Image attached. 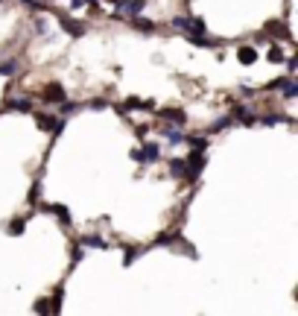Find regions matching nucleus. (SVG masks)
Masks as SVG:
<instances>
[{
  "mask_svg": "<svg viewBox=\"0 0 298 316\" xmlns=\"http://www.w3.org/2000/svg\"><path fill=\"white\" fill-rule=\"evenodd\" d=\"M208 150H190L187 152V158H184V167H187V173H184V185H196V179H199V173L205 170V164H208V155H205Z\"/></svg>",
  "mask_w": 298,
  "mask_h": 316,
  "instance_id": "f257e3e1",
  "label": "nucleus"
},
{
  "mask_svg": "<svg viewBox=\"0 0 298 316\" xmlns=\"http://www.w3.org/2000/svg\"><path fill=\"white\" fill-rule=\"evenodd\" d=\"M266 59H269V62H272V65H281V62H284V50H281V47H278V44H272V47H269V53H266Z\"/></svg>",
  "mask_w": 298,
  "mask_h": 316,
  "instance_id": "b1692460",
  "label": "nucleus"
},
{
  "mask_svg": "<svg viewBox=\"0 0 298 316\" xmlns=\"http://www.w3.org/2000/svg\"><path fill=\"white\" fill-rule=\"evenodd\" d=\"M129 158H131L135 164H143V161H141V147H138V150H131V152H129Z\"/></svg>",
  "mask_w": 298,
  "mask_h": 316,
  "instance_id": "58836bf2",
  "label": "nucleus"
},
{
  "mask_svg": "<svg viewBox=\"0 0 298 316\" xmlns=\"http://www.w3.org/2000/svg\"><path fill=\"white\" fill-rule=\"evenodd\" d=\"M26 232V217H15V220H9V225H6V234L9 237H18V234Z\"/></svg>",
  "mask_w": 298,
  "mask_h": 316,
  "instance_id": "ddd939ff",
  "label": "nucleus"
},
{
  "mask_svg": "<svg viewBox=\"0 0 298 316\" xmlns=\"http://www.w3.org/2000/svg\"><path fill=\"white\" fill-rule=\"evenodd\" d=\"M146 132H149V126H143V123L141 126H135V135H138L141 140H146Z\"/></svg>",
  "mask_w": 298,
  "mask_h": 316,
  "instance_id": "c9c22d12",
  "label": "nucleus"
},
{
  "mask_svg": "<svg viewBox=\"0 0 298 316\" xmlns=\"http://www.w3.org/2000/svg\"><path fill=\"white\" fill-rule=\"evenodd\" d=\"M152 114H158V120H167L173 126H181V129L187 126V111L184 108H158Z\"/></svg>",
  "mask_w": 298,
  "mask_h": 316,
  "instance_id": "f03ea898",
  "label": "nucleus"
},
{
  "mask_svg": "<svg viewBox=\"0 0 298 316\" xmlns=\"http://www.w3.org/2000/svg\"><path fill=\"white\" fill-rule=\"evenodd\" d=\"M36 208H41V211H47V214H53V217H56L61 225H71V222H73V217H71V211H68V205H59V202H56V205H44V202H41V205H36Z\"/></svg>",
  "mask_w": 298,
  "mask_h": 316,
  "instance_id": "423d86ee",
  "label": "nucleus"
},
{
  "mask_svg": "<svg viewBox=\"0 0 298 316\" xmlns=\"http://www.w3.org/2000/svg\"><path fill=\"white\" fill-rule=\"evenodd\" d=\"M260 123L263 126H278V123H292V117L289 114H272V111H269V114L260 117Z\"/></svg>",
  "mask_w": 298,
  "mask_h": 316,
  "instance_id": "2eb2a0df",
  "label": "nucleus"
},
{
  "mask_svg": "<svg viewBox=\"0 0 298 316\" xmlns=\"http://www.w3.org/2000/svg\"><path fill=\"white\" fill-rule=\"evenodd\" d=\"M59 26L71 35V38H82L85 35V23L76 21V18H71V15H59Z\"/></svg>",
  "mask_w": 298,
  "mask_h": 316,
  "instance_id": "7ed1b4c3",
  "label": "nucleus"
},
{
  "mask_svg": "<svg viewBox=\"0 0 298 316\" xmlns=\"http://www.w3.org/2000/svg\"><path fill=\"white\" fill-rule=\"evenodd\" d=\"M129 23H131V30H138V33H155V30H158V23H155V21H149V18H141V15H131Z\"/></svg>",
  "mask_w": 298,
  "mask_h": 316,
  "instance_id": "1a4fd4ad",
  "label": "nucleus"
},
{
  "mask_svg": "<svg viewBox=\"0 0 298 316\" xmlns=\"http://www.w3.org/2000/svg\"><path fill=\"white\" fill-rule=\"evenodd\" d=\"M82 257H85V246H82V243H73V249H71V264L76 267Z\"/></svg>",
  "mask_w": 298,
  "mask_h": 316,
  "instance_id": "a878e982",
  "label": "nucleus"
},
{
  "mask_svg": "<svg viewBox=\"0 0 298 316\" xmlns=\"http://www.w3.org/2000/svg\"><path fill=\"white\" fill-rule=\"evenodd\" d=\"M41 100L44 103H61V100H68V91H64L61 82H50L47 88L41 91Z\"/></svg>",
  "mask_w": 298,
  "mask_h": 316,
  "instance_id": "20e7f679",
  "label": "nucleus"
},
{
  "mask_svg": "<svg viewBox=\"0 0 298 316\" xmlns=\"http://www.w3.org/2000/svg\"><path fill=\"white\" fill-rule=\"evenodd\" d=\"M79 243H82L85 249H108V243L103 240V237H96V234H85Z\"/></svg>",
  "mask_w": 298,
  "mask_h": 316,
  "instance_id": "dca6fc26",
  "label": "nucleus"
},
{
  "mask_svg": "<svg viewBox=\"0 0 298 316\" xmlns=\"http://www.w3.org/2000/svg\"><path fill=\"white\" fill-rule=\"evenodd\" d=\"M266 33L272 35V38H284V41H292V33L286 30V23L284 21H266Z\"/></svg>",
  "mask_w": 298,
  "mask_h": 316,
  "instance_id": "6e6552de",
  "label": "nucleus"
},
{
  "mask_svg": "<svg viewBox=\"0 0 298 316\" xmlns=\"http://www.w3.org/2000/svg\"><path fill=\"white\" fill-rule=\"evenodd\" d=\"M237 59H240V65H254L257 62V50L249 44H243V47H237Z\"/></svg>",
  "mask_w": 298,
  "mask_h": 316,
  "instance_id": "9b49d317",
  "label": "nucleus"
},
{
  "mask_svg": "<svg viewBox=\"0 0 298 316\" xmlns=\"http://www.w3.org/2000/svg\"><path fill=\"white\" fill-rule=\"evenodd\" d=\"M3 111L26 114V111H32V100H26V97H12V100H6V103H3Z\"/></svg>",
  "mask_w": 298,
  "mask_h": 316,
  "instance_id": "0eeeda50",
  "label": "nucleus"
},
{
  "mask_svg": "<svg viewBox=\"0 0 298 316\" xmlns=\"http://www.w3.org/2000/svg\"><path fill=\"white\" fill-rule=\"evenodd\" d=\"M141 161L143 164H158V161H161V147H158V140H143Z\"/></svg>",
  "mask_w": 298,
  "mask_h": 316,
  "instance_id": "39448f33",
  "label": "nucleus"
},
{
  "mask_svg": "<svg viewBox=\"0 0 298 316\" xmlns=\"http://www.w3.org/2000/svg\"><path fill=\"white\" fill-rule=\"evenodd\" d=\"M38 193H41V182L36 179V182H32V190H29V202H32V205L38 202Z\"/></svg>",
  "mask_w": 298,
  "mask_h": 316,
  "instance_id": "473e14b6",
  "label": "nucleus"
},
{
  "mask_svg": "<svg viewBox=\"0 0 298 316\" xmlns=\"http://www.w3.org/2000/svg\"><path fill=\"white\" fill-rule=\"evenodd\" d=\"M240 97H243V100H249V97H254V88H249V85H243V91H240Z\"/></svg>",
  "mask_w": 298,
  "mask_h": 316,
  "instance_id": "4c0bfd02",
  "label": "nucleus"
},
{
  "mask_svg": "<svg viewBox=\"0 0 298 316\" xmlns=\"http://www.w3.org/2000/svg\"><path fill=\"white\" fill-rule=\"evenodd\" d=\"M59 111H61V117H68V114H73V111H79V105L71 103V100H61V103H59Z\"/></svg>",
  "mask_w": 298,
  "mask_h": 316,
  "instance_id": "cd10ccee",
  "label": "nucleus"
},
{
  "mask_svg": "<svg viewBox=\"0 0 298 316\" xmlns=\"http://www.w3.org/2000/svg\"><path fill=\"white\" fill-rule=\"evenodd\" d=\"M32 114H36V126L41 129V132H50V129L56 126V117L44 114V111H32Z\"/></svg>",
  "mask_w": 298,
  "mask_h": 316,
  "instance_id": "4468645a",
  "label": "nucleus"
},
{
  "mask_svg": "<svg viewBox=\"0 0 298 316\" xmlns=\"http://www.w3.org/2000/svg\"><path fill=\"white\" fill-rule=\"evenodd\" d=\"M0 3H3V0H0Z\"/></svg>",
  "mask_w": 298,
  "mask_h": 316,
  "instance_id": "ea45409f",
  "label": "nucleus"
},
{
  "mask_svg": "<svg viewBox=\"0 0 298 316\" xmlns=\"http://www.w3.org/2000/svg\"><path fill=\"white\" fill-rule=\"evenodd\" d=\"M231 123H234V120H231V114L219 117V120H216L214 126H211V132H219V129H228V126H231Z\"/></svg>",
  "mask_w": 298,
  "mask_h": 316,
  "instance_id": "c756f323",
  "label": "nucleus"
},
{
  "mask_svg": "<svg viewBox=\"0 0 298 316\" xmlns=\"http://www.w3.org/2000/svg\"><path fill=\"white\" fill-rule=\"evenodd\" d=\"M187 173V167H184V158H170V176H176V179H184Z\"/></svg>",
  "mask_w": 298,
  "mask_h": 316,
  "instance_id": "6ab92c4d",
  "label": "nucleus"
},
{
  "mask_svg": "<svg viewBox=\"0 0 298 316\" xmlns=\"http://www.w3.org/2000/svg\"><path fill=\"white\" fill-rule=\"evenodd\" d=\"M85 108H94V111H100V108H108V100H88V103H85Z\"/></svg>",
  "mask_w": 298,
  "mask_h": 316,
  "instance_id": "2f4dec72",
  "label": "nucleus"
},
{
  "mask_svg": "<svg viewBox=\"0 0 298 316\" xmlns=\"http://www.w3.org/2000/svg\"><path fill=\"white\" fill-rule=\"evenodd\" d=\"M184 143L190 150H208V138L205 135H184Z\"/></svg>",
  "mask_w": 298,
  "mask_h": 316,
  "instance_id": "a211bd4d",
  "label": "nucleus"
},
{
  "mask_svg": "<svg viewBox=\"0 0 298 316\" xmlns=\"http://www.w3.org/2000/svg\"><path fill=\"white\" fill-rule=\"evenodd\" d=\"M123 252H126V255H123V267H131V264H135V261H138V257H141L146 249H143V246H131V243H129Z\"/></svg>",
  "mask_w": 298,
  "mask_h": 316,
  "instance_id": "f8f14e48",
  "label": "nucleus"
},
{
  "mask_svg": "<svg viewBox=\"0 0 298 316\" xmlns=\"http://www.w3.org/2000/svg\"><path fill=\"white\" fill-rule=\"evenodd\" d=\"M187 41H190L193 47H211V50H214V47H219V41L208 38V33H205V35H187Z\"/></svg>",
  "mask_w": 298,
  "mask_h": 316,
  "instance_id": "f3484780",
  "label": "nucleus"
},
{
  "mask_svg": "<svg viewBox=\"0 0 298 316\" xmlns=\"http://www.w3.org/2000/svg\"><path fill=\"white\" fill-rule=\"evenodd\" d=\"M173 30L187 33V30H190V15H179V18H173Z\"/></svg>",
  "mask_w": 298,
  "mask_h": 316,
  "instance_id": "393cba45",
  "label": "nucleus"
},
{
  "mask_svg": "<svg viewBox=\"0 0 298 316\" xmlns=\"http://www.w3.org/2000/svg\"><path fill=\"white\" fill-rule=\"evenodd\" d=\"M190 35H205L208 33V26H205L202 18H196V15H190V30H187Z\"/></svg>",
  "mask_w": 298,
  "mask_h": 316,
  "instance_id": "4be33fe9",
  "label": "nucleus"
},
{
  "mask_svg": "<svg viewBox=\"0 0 298 316\" xmlns=\"http://www.w3.org/2000/svg\"><path fill=\"white\" fill-rule=\"evenodd\" d=\"M284 65H286V70H289V73H295V68H298V59H295V56H286V59H284Z\"/></svg>",
  "mask_w": 298,
  "mask_h": 316,
  "instance_id": "72a5a7b5",
  "label": "nucleus"
},
{
  "mask_svg": "<svg viewBox=\"0 0 298 316\" xmlns=\"http://www.w3.org/2000/svg\"><path fill=\"white\" fill-rule=\"evenodd\" d=\"M158 135H164V138H167L170 143H173V147H179V143H184V132H181V126H173V123H170L167 129H161Z\"/></svg>",
  "mask_w": 298,
  "mask_h": 316,
  "instance_id": "9d476101",
  "label": "nucleus"
},
{
  "mask_svg": "<svg viewBox=\"0 0 298 316\" xmlns=\"http://www.w3.org/2000/svg\"><path fill=\"white\" fill-rule=\"evenodd\" d=\"M61 302H64V287H56L53 302H50V313H61Z\"/></svg>",
  "mask_w": 298,
  "mask_h": 316,
  "instance_id": "412c9836",
  "label": "nucleus"
},
{
  "mask_svg": "<svg viewBox=\"0 0 298 316\" xmlns=\"http://www.w3.org/2000/svg\"><path fill=\"white\" fill-rule=\"evenodd\" d=\"M24 6H29V9H44V0H21Z\"/></svg>",
  "mask_w": 298,
  "mask_h": 316,
  "instance_id": "f704fd0d",
  "label": "nucleus"
},
{
  "mask_svg": "<svg viewBox=\"0 0 298 316\" xmlns=\"http://www.w3.org/2000/svg\"><path fill=\"white\" fill-rule=\"evenodd\" d=\"M286 82H289V76H278V79H272L269 85H266V91H284Z\"/></svg>",
  "mask_w": 298,
  "mask_h": 316,
  "instance_id": "bb28decb",
  "label": "nucleus"
},
{
  "mask_svg": "<svg viewBox=\"0 0 298 316\" xmlns=\"http://www.w3.org/2000/svg\"><path fill=\"white\" fill-rule=\"evenodd\" d=\"M36 30L38 33H47V21L44 18H36Z\"/></svg>",
  "mask_w": 298,
  "mask_h": 316,
  "instance_id": "e433bc0d",
  "label": "nucleus"
},
{
  "mask_svg": "<svg viewBox=\"0 0 298 316\" xmlns=\"http://www.w3.org/2000/svg\"><path fill=\"white\" fill-rule=\"evenodd\" d=\"M18 73V59H6V62H0V76H12Z\"/></svg>",
  "mask_w": 298,
  "mask_h": 316,
  "instance_id": "5701e85b",
  "label": "nucleus"
},
{
  "mask_svg": "<svg viewBox=\"0 0 298 316\" xmlns=\"http://www.w3.org/2000/svg\"><path fill=\"white\" fill-rule=\"evenodd\" d=\"M281 94H284L286 100H295V97H298V82H292V79H289V82H286V88H284Z\"/></svg>",
  "mask_w": 298,
  "mask_h": 316,
  "instance_id": "c85d7f7f",
  "label": "nucleus"
},
{
  "mask_svg": "<svg viewBox=\"0 0 298 316\" xmlns=\"http://www.w3.org/2000/svg\"><path fill=\"white\" fill-rule=\"evenodd\" d=\"M32 310H36V313H50V302L47 299H38V302L32 304Z\"/></svg>",
  "mask_w": 298,
  "mask_h": 316,
  "instance_id": "7c9ffc66",
  "label": "nucleus"
},
{
  "mask_svg": "<svg viewBox=\"0 0 298 316\" xmlns=\"http://www.w3.org/2000/svg\"><path fill=\"white\" fill-rule=\"evenodd\" d=\"M179 234H181V232H176V228H173V232H161V234L155 237V246H173Z\"/></svg>",
  "mask_w": 298,
  "mask_h": 316,
  "instance_id": "aec40b11",
  "label": "nucleus"
}]
</instances>
